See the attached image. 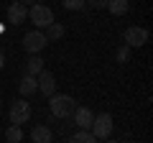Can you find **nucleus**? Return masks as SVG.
<instances>
[{
  "instance_id": "ddd939ff",
  "label": "nucleus",
  "mask_w": 153,
  "mask_h": 143,
  "mask_svg": "<svg viewBox=\"0 0 153 143\" xmlns=\"http://www.w3.org/2000/svg\"><path fill=\"white\" fill-rule=\"evenodd\" d=\"M105 8H107V10L117 18V16H125V13H128L130 3H128V0H107V5H105Z\"/></svg>"
},
{
  "instance_id": "f257e3e1",
  "label": "nucleus",
  "mask_w": 153,
  "mask_h": 143,
  "mask_svg": "<svg viewBox=\"0 0 153 143\" xmlns=\"http://www.w3.org/2000/svg\"><path fill=\"white\" fill-rule=\"evenodd\" d=\"M49 110L54 118H71V112L76 110V102L71 95H51L49 97Z\"/></svg>"
},
{
  "instance_id": "423d86ee",
  "label": "nucleus",
  "mask_w": 153,
  "mask_h": 143,
  "mask_svg": "<svg viewBox=\"0 0 153 143\" xmlns=\"http://www.w3.org/2000/svg\"><path fill=\"white\" fill-rule=\"evenodd\" d=\"M123 41H125L128 49H140V46L148 44V31L140 26H130L125 28V33H123Z\"/></svg>"
},
{
  "instance_id": "1a4fd4ad",
  "label": "nucleus",
  "mask_w": 153,
  "mask_h": 143,
  "mask_svg": "<svg viewBox=\"0 0 153 143\" xmlns=\"http://www.w3.org/2000/svg\"><path fill=\"white\" fill-rule=\"evenodd\" d=\"M23 21H28V8L21 3H10L8 5V23L10 26H21Z\"/></svg>"
},
{
  "instance_id": "0eeeda50",
  "label": "nucleus",
  "mask_w": 153,
  "mask_h": 143,
  "mask_svg": "<svg viewBox=\"0 0 153 143\" xmlns=\"http://www.w3.org/2000/svg\"><path fill=\"white\" fill-rule=\"evenodd\" d=\"M71 120H74V125L79 128V130H89V128H92V120H94V112L89 110V107H76V110L71 112Z\"/></svg>"
},
{
  "instance_id": "9d476101",
  "label": "nucleus",
  "mask_w": 153,
  "mask_h": 143,
  "mask_svg": "<svg viewBox=\"0 0 153 143\" xmlns=\"http://www.w3.org/2000/svg\"><path fill=\"white\" fill-rule=\"evenodd\" d=\"M31 141L33 143H51V141H54V133H51L49 125H33Z\"/></svg>"
},
{
  "instance_id": "f03ea898",
  "label": "nucleus",
  "mask_w": 153,
  "mask_h": 143,
  "mask_svg": "<svg viewBox=\"0 0 153 143\" xmlns=\"http://www.w3.org/2000/svg\"><path fill=\"white\" fill-rule=\"evenodd\" d=\"M28 21L36 26V31L49 28L51 23H54V10H51L46 3H33V5L28 8Z\"/></svg>"
},
{
  "instance_id": "6e6552de",
  "label": "nucleus",
  "mask_w": 153,
  "mask_h": 143,
  "mask_svg": "<svg viewBox=\"0 0 153 143\" xmlns=\"http://www.w3.org/2000/svg\"><path fill=\"white\" fill-rule=\"evenodd\" d=\"M36 82H38V92L41 95H46V97H51V95H56V77L51 74V72H41L36 77Z\"/></svg>"
},
{
  "instance_id": "4be33fe9",
  "label": "nucleus",
  "mask_w": 153,
  "mask_h": 143,
  "mask_svg": "<svg viewBox=\"0 0 153 143\" xmlns=\"http://www.w3.org/2000/svg\"><path fill=\"white\" fill-rule=\"evenodd\" d=\"M105 143H117V141H112V138H107V141H105Z\"/></svg>"
},
{
  "instance_id": "4468645a",
  "label": "nucleus",
  "mask_w": 153,
  "mask_h": 143,
  "mask_svg": "<svg viewBox=\"0 0 153 143\" xmlns=\"http://www.w3.org/2000/svg\"><path fill=\"white\" fill-rule=\"evenodd\" d=\"M64 33H66V28L61 26V23H56V21H54L49 28H46V33H44V36H46V41H59L61 36H64Z\"/></svg>"
},
{
  "instance_id": "39448f33",
  "label": "nucleus",
  "mask_w": 153,
  "mask_h": 143,
  "mask_svg": "<svg viewBox=\"0 0 153 143\" xmlns=\"http://www.w3.org/2000/svg\"><path fill=\"white\" fill-rule=\"evenodd\" d=\"M46 44H49V41H46L44 31H36V28L28 31L26 36H23V49H26L31 56H33V54H41V51L46 49Z\"/></svg>"
},
{
  "instance_id": "f3484780",
  "label": "nucleus",
  "mask_w": 153,
  "mask_h": 143,
  "mask_svg": "<svg viewBox=\"0 0 153 143\" xmlns=\"http://www.w3.org/2000/svg\"><path fill=\"white\" fill-rule=\"evenodd\" d=\"M61 5H64L66 10H82V8H87L84 0H61Z\"/></svg>"
},
{
  "instance_id": "dca6fc26",
  "label": "nucleus",
  "mask_w": 153,
  "mask_h": 143,
  "mask_svg": "<svg viewBox=\"0 0 153 143\" xmlns=\"http://www.w3.org/2000/svg\"><path fill=\"white\" fill-rule=\"evenodd\" d=\"M5 141H8V143H21V141H23V130H21L18 125H10V128L5 130Z\"/></svg>"
},
{
  "instance_id": "6ab92c4d",
  "label": "nucleus",
  "mask_w": 153,
  "mask_h": 143,
  "mask_svg": "<svg viewBox=\"0 0 153 143\" xmlns=\"http://www.w3.org/2000/svg\"><path fill=\"white\" fill-rule=\"evenodd\" d=\"M84 5L94 8V10H102V8L107 5V0H84Z\"/></svg>"
},
{
  "instance_id": "2eb2a0df",
  "label": "nucleus",
  "mask_w": 153,
  "mask_h": 143,
  "mask_svg": "<svg viewBox=\"0 0 153 143\" xmlns=\"http://www.w3.org/2000/svg\"><path fill=\"white\" fill-rule=\"evenodd\" d=\"M69 143H97V138H94L89 130H76L74 136L69 138Z\"/></svg>"
},
{
  "instance_id": "f8f14e48",
  "label": "nucleus",
  "mask_w": 153,
  "mask_h": 143,
  "mask_svg": "<svg viewBox=\"0 0 153 143\" xmlns=\"http://www.w3.org/2000/svg\"><path fill=\"white\" fill-rule=\"evenodd\" d=\"M41 72H44V59H41L38 54H33L31 59L26 61V74L28 77H38Z\"/></svg>"
},
{
  "instance_id": "aec40b11",
  "label": "nucleus",
  "mask_w": 153,
  "mask_h": 143,
  "mask_svg": "<svg viewBox=\"0 0 153 143\" xmlns=\"http://www.w3.org/2000/svg\"><path fill=\"white\" fill-rule=\"evenodd\" d=\"M16 3H21V5H26V8H31L33 3H36V0H16Z\"/></svg>"
},
{
  "instance_id": "7ed1b4c3",
  "label": "nucleus",
  "mask_w": 153,
  "mask_h": 143,
  "mask_svg": "<svg viewBox=\"0 0 153 143\" xmlns=\"http://www.w3.org/2000/svg\"><path fill=\"white\" fill-rule=\"evenodd\" d=\"M112 128H115L112 115H110V112H100V115H94L89 133H92V136L97 138V141H107V138L112 136Z\"/></svg>"
},
{
  "instance_id": "412c9836",
  "label": "nucleus",
  "mask_w": 153,
  "mask_h": 143,
  "mask_svg": "<svg viewBox=\"0 0 153 143\" xmlns=\"http://www.w3.org/2000/svg\"><path fill=\"white\" fill-rule=\"evenodd\" d=\"M5 66V54H3V49H0V69Z\"/></svg>"
},
{
  "instance_id": "20e7f679",
  "label": "nucleus",
  "mask_w": 153,
  "mask_h": 143,
  "mask_svg": "<svg viewBox=\"0 0 153 143\" xmlns=\"http://www.w3.org/2000/svg\"><path fill=\"white\" fill-rule=\"evenodd\" d=\"M8 118H10V125H18V128H21L23 123H28V118H31V102H26V97L13 100Z\"/></svg>"
},
{
  "instance_id": "9b49d317",
  "label": "nucleus",
  "mask_w": 153,
  "mask_h": 143,
  "mask_svg": "<svg viewBox=\"0 0 153 143\" xmlns=\"http://www.w3.org/2000/svg\"><path fill=\"white\" fill-rule=\"evenodd\" d=\"M36 89H38L36 77H28V74H23V79L18 82V92H21V97H28V95H33Z\"/></svg>"
},
{
  "instance_id": "5701e85b",
  "label": "nucleus",
  "mask_w": 153,
  "mask_h": 143,
  "mask_svg": "<svg viewBox=\"0 0 153 143\" xmlns=\"http://www.w3.org/2000/svg\"><path fill=\"white\" fill-rule=\"evenodd\" d=\"M0 107H3V97H0Z\"/></svg>"
},
{
  "instance_id": "a211bd4d",
  "label": "nucleus",
  "mask_w": 153,
  "mask_h": 143,
  "mask_svg": "<svg viewBox=\"0 0 153 143\" xmlns=\"http://www.w3.org/2000/svg\"><path fill=\"white\" fill-rule=\"evenodd\" d=\"M115 59L120 61V64H123V61H128V59H130V49H128V46H120V49L115 51Z\"/></svg>"
}]
</instances>
